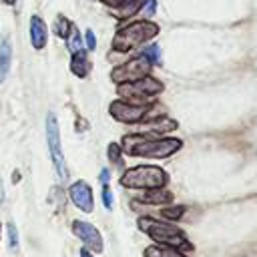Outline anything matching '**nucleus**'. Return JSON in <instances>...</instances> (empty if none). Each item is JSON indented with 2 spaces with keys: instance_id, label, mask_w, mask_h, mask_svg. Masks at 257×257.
<instances>
[{
  "instance_id": "11",
  "label": "nucleus",
  "mask_w": 257,
  "mask_h": 257,
  "mask_svg": "<svg viewBox=\"0 0 257 257\" xmlns=\"http://www.w3.org/2000/svg\"><path fill=\"white\" fill-rule=\"evenodd\" d=\"M179 128V122L175 118H169V116H155L151 120H145L143 126L137 131L139 135H147V137H161L165 133H173Z\"/></svg>"
},
{
  "instance_id": "21",
  "label": "nucleus",
  "mask_w": 257,
  "mask_h": 257,
  "mask_svg": "<svg viewBox=\"0 0 257 257\" xmlns=\"http://www.w3.org/2000/svg\"><path fill=\"white\" fill-rule=\"evenodd\" d=\"M106 155H108V161L114 163L116 167H122V149L118 143H110L108 149H106Z\"/></svg>"
},
{
  "instance_id": "28",
  "label": "nucleus",
  "mask_w": 257,
  "mask_h": 257,
  "mask_svg": "<svg viewBox=\"0 0 257 257\" xmlns=\"http://www.w3.org/2000/svg\"><path fill=\"white\" fill-rule=\"evenodd\" d=\"M80 257H94V253H92V251H88L86 247H82V249H80Z\"/></svg>"
},
{
  "instance_id": "9",
  "label": "nucleus",
  "mask_w": 257,
  "mask_h": 257,
  "mask_svg": "<svg viewBox=\"0 0 257 257\" xmlns=\"http://www.w3.org/2000/svg\"><path fill=\"white\" fill-rule=\"evenodd\" d=\"M72 233L84 243V247L88 249V251H92V253H102V249H104V243H102V235H100V231L92 225V223H88V221H72Z\"/></svg>"
},
{
  "instance_id": "29",
  "label": "nucleus",
  "mask_w": 257,
  "mask_h": 257,
  "mask_svg": "<svg viewBox=\"0 0 257 257\" xmlns=\"http://www.w3.org/2000/svg\"><path fill=\"white\" fill-rule=\"evenodd\" d=\"M0 2H2V4H14L16 0H0Z\"/></svg>"
},
{
  "instance_id": "16",
  "label": "nucleus",
  "mask_w": 257,
  "mask_h": 257,
  "mask_svg": "<svg viewBox=\"0 0 257 257\" xmlns=\"http://www.w3.org/2000/svg\"><path fill=\"white\" fill-rule=\"evenodd\" d=\"M143 255L145 257H187L183 251L173 247H163V245H149Z\"/></svg>"
},
{
  "instance_id": "13",
  "label": "nucleus",
  "mask_w": 257,
  "mask_h": 257,
  "mask_svg": "<svg viewBox=\"0 0 257 257\" xmlns=\"http://www.w3.org/2000/svg\"><path fill=\"white\" fill-rule=\"evenodd\" d=\"M175 201V195L167 189H151V191H145V195H141L137 199V203H145V205H159V207H165L169 203Z\"/></svg>"
},
{
  "instance_id": "18",
  "label": "nucleus",
  "mask_w": 257,
  "mask_h": 257,
  "mask_svg": "<svg viewBox=\"0 0 257 257\" xmlns=\"http://www.w3.org/2000/svg\"><path fill=\"white\" fill-rule=\"evenodd\" d=\"M74 24L66 18V16H62V14H58L56 18H54V34L56 36H60V38H66L68 34H70V28H72Z\"/></svg>"
},
{
  "instance_id": "27",
  "label": "nucleus",
  "mask_w": 257,
  "mask_h": 257,
  "mask_svg": "<svg viewBox=\"0 0 257 257\" xmlns=\"http://www.w3.org/2000/svg\"><path fill=\"white\" fill-rule=\"evenodd\" d=\"M108 179H110V177H108V171H106V169H102V171H100V183H102V185H106V183H108Z\"/></svg>"
},
{
  "instance_id": "7",
  "label": "nucleus",
  "mask_w": 257,
  "mask_h": 257,
  "mask_svg": "<svg viewBox=\"0 0 257 257\" xmlns=\"http://www.w3.org/2000/svg\"><path fill=\"white\" fill-rule=\"evenodd\" d=\"M151 68H153V64H151L143 54H139V56H135V58H131V60H126V62H122V64H118L116 68H112L110 78H112V82H116V84L133 82V80H139V78L149 76V74H151Z\"/></svg>"
},
{
  "instance_id": "20",
  "label": "nucleus",
  "mask_w": 257,
  "mask_h": 257,
  "mask_svg": "<svg viewBox=\"0 0 257 257\" xmlns=\"http://www.w3.org/2000/svg\"><path fill=\"white\" fill-rule=\"evenodd\" d=\"M185 211H187V207L185 205H173V207H163L161 209V217H165L167 221H179L183 215H185Z\"/></svg>"
},
{
  "instance_id": "1",
  "label": "nucleus",
  "mask_w": 257,
  "mask_h": 257,
  "mask_svg": "<svg viewBox=\"0 0 257 257\" xmlns=\"http://www.w3.org/2000/svg\"><path fill=\"white\" fill-rule=\"evenodd\" d=\"M120 149L128 157L141 159H167L183 149V141L175 137H147V135H124Z\"/></svg>"
},
{
  "instance_id": "4",
  "label": "nucleus",
  "mask_w": 257,
  "mask_h": 257,
  "mask_svg": "<svg viewBox=\"0 0 257 257\" xmlns=\"http://www.w3.org/2000/svg\"><path fill=\"white\" fill-rule=\"evenodd\" d=\"M118 183L124 189H141V191L165 189L169 183V175L165 169L157 165H137L126 169L118 179Z\"/></svg>"
},
{
  "instance_id": "25",
  "label": "nucleus",
  "mask_w": 257,
  "mask_h": 257,
  "mask_svg": "<svg viewBox=\"0 0 257 257\" xmlns=\"http://www.w3.org/2000/svg\"><path fill=\"white\" fill-rule=\"evenodd\" d=\"M84 42H86V48L88 50H94L96 48V38H94V32L92 30H86L84 32Z\"/></svg>"
},
{
  "instance_id": "24",
  "label": "nucleus",
  "mask_w": 257,
  "mask_h": 257,
  "mask_svg": "<svg viewBox=\"0 0 257 257\" xmlns=\"http://www.w3.org/2000/svg\"><path fill=\"white\" fill-rule=\"evenodd\" d=\"M102 203H104L106 209H112V191L106 185L102 187Z\"/></svg>"
},
{
  "instance_id": "17",
  "label": "nucleus",
  "mask_w": 257,
  "mask_h": 257,
  "mask_svg": "<svg viewBox=\"0 0 257 257\" xmlns=\"http://www.w3.org/2000/svg\"><path fill=\"white\" fill-rule=\"evenodd\" d=\"M10 58H12L10 42H8V40H2V42H0V80H2V82H4L6 76H8V70H10Z\"/></svg>"
},
{
  "instance_id": "8",
  "label": "nucleus",
  "mask_w": 257,
  "mask_h": 257,
  "mask_svg": "<svg viewBox=\"0 0 257 257\" xmlns=\"http://www.w3.org/2000/svg\"><path fill=\"white\" fill-rule=\"evenodd\" d=\"M46 141H48V149H50V157H52L56 175H58L60 181H66L68 171H66L64 155H62V149H60V128H58V120L52 112L46 116Z\"/></svg>"
},
{
  "instance_id": "12",
  "label": "nucleus",
  "mask_w": 257,
  "mask_h": 257,
  "mask_svg": "<svg viewBox=\"0 0 257 257\" xmlns=\"http://www.w3.org/2000/svg\"><path fill=\"white\" fill-rule=\"evenodd\" d=\"M102 4H106L110 8V12L116 16V18H131L135 16L137 12H141L145 0H100Z\"/></svg>"
},
{
  "instance_id": "26",
  "label": "nucleus",
  "mask_w": 257,
  "mask_h": 257,
  "mask_svg": "<svg viewBox=\"0 0 257 257\" xmlns=\"http://www.w3.org/2000/svg\"><path fill=\"white\" fill-rule=\"evenodd\" d=\"M8 235H10V249H16L18 247V233H16L14 225H8Z\"/></svg>"
},
{
  "instance_id": "19",
  "label": "nucleus",
  "mask_w": 257,
  "mask_h": 257,
  "mask_svg": "<svg viewBox=\"0 0 257 257\" xmlns=\"http://www.w3.org/2000/svg\"><path fill=\"white\" fill-rule=\"evenodd\" d=\"M66 46H68V50H70L72 54L82 50V38H80V32H78L76 26L70 28V34L66 36Z\"/></svg>"
},
{
  "instance_id": "10",
  "label": "nucleus",
  "mask_w": 257,
  "mask_h": 257,
  "mask_svg": "<svg viewBox=\"0 0 257 257\" xmlns=\"http://www.w3.org/2000/svg\"><path fill=\"white\" fill-rule=\"evenodd\" d=\"M68 197L70 201L82 211V213H92L94 209V197H92V189L86 181H76L68 187Z\"/></svg>"
},
{
  "instance_id": "6",
  "label": "nucleus",
  "mask_w": 257,
  "mask_h": 257,
  "mask_svg": "<svg viewBox=\"0 0 257 257\" xmlns=\"http://www.w3.org/2000/svg\"><path fill=\"white\" fill-rule=\"evenodd\" d=\"M159 108V104L155 102H149V104H131L126 100H112L110 106H108V112L114 120L122 122V124H139V122H145V120H151L155 118L151 112Z\"/></svg>"
},
{
  "instance_id": "2",
  "label": "nucleus",
  "mask_w": 257,
  "mask_h": 257,
  "mask_svg": "<svg viewBox=\"0 0 257 257\" xmlns=\"http://www.w3.org/2000/svg\"><path fill=\"white\" fill-rule=\"evenodd\" d=\"M137 223H139V229L155 241V245L173 247L179 251H191L193 249V243L187 239V235L171 223H165V221H159L153 217H139Z\"/></svg>"
},
{
  "instance_id": "15",
  "label": "nucleus",
  "mask_w": 257,
  "mask_h": 257,
  "mask_svg": "<svg viewBox=\"0 0 257 257\" xmlns=\"http://www.w3.org/2000/svg\"><path fill=\"white\" fill-rule=\"evenodd\" d=\"M70 70H72V74L78 76V78L88 76V72H90V60H88V56H86L84 50L72 54V58H70Z\"/></svg>"
},
{
  "instance_id": "14",
  "label": "nucleus",
  "mask_w": 257,
  "mask_h": 257,
  "mask_svg": "<svg viewBox=\"0 0 257 257\" xmlns=\"http://www.w3.org/2000/svg\"><path fill=\"white\" fill-rule=\"evenodd\" d=\"M30 40H32V46L36 50L46 46L48 30H46V24H44V20L40 16H32L30 18Z\"/></svg>"
},
{
  "instance_id": "3",
  "label": "nucleus",
  "mask_w": 257,
  "mask_h": 257,
  "mask_svg": "<svg viewBox=\"0 0 257 257\" xmlns=\"http://www.w3.org/2000/svg\"><path fill=\"white\" fill-rule=\"evenodd\" d=\"M159 32H161L159 24H155V22H151L147 18L145 20L131 22V24L118 28V32L114 34V38H112V50L114 52H131L137 46L153 40Z\"/></svg>"
},
{
  "instance_id": "23",
  "label": "nucleus",
  "mask_w": 257,
  "mask_h": 257,
  "mask_svg": "<svg viewBox=\"0 0 257 257\" xmlns=\"http://www.w3.org/2000/svg\"><path fill=\"white\" fill-rule=\"evenodd\" d=\"M155 10H157V0H145V4H143V8H141V12L149 18V16H153V14H155Z\"/></svg>"
},
{
  "instance_id": "5",
  "label": "nucleus",
  "mask_w": 257,
  "mask_h": 257,
  "mask_svg": "<svg viewBox=\"0 0 257 257\" xmlns=\"http://www.w3.org/2000/svg\"><path fill=\"white\" fill-rule=\"evenodd\" d=\"M163 90H165V84L151 74L133 82L116 84V94L120 96V100H126L131 104H149Z\"/></svg>"
},
{
  "instance_id": "22",
  "label": "nucleus",
  "mask_w": 257,
  "mask_h": 257,
  "mask_svg": "<svg viewBox=\"0 0 257 257\" xmlns=\"http://www.w3.org/2000/svg\"><path fill=\"white\" fill-rule=\"evenodd\" d=\"M143 56L155 66V64H159L161 62V48H159V44H149L145 50H143Z\"/></svg>"
}]
</instances>
